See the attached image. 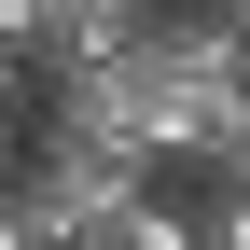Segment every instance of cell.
Returning <instances> with one entry per match:
<instances>
[{
    "label": "cell",
    "mask_w": 250,
    "mask_h": 250,
    "mask_svg": "<svg viewBox=\"0 0 250 250\" xmlns=\"http://www.w3.org/2000/svg\"><path fill=\"white\" fill-rule=\"evenodd\" d=\"M125 195H153V181L98 167V153H70V139H28V167H14V223H28V250H98V223H111Z\"/></svg>",
    "instance_id": "1"
},
{
    "label": "cell",
    "mask_w": 250,
    "mask_h": 250,
    "mask_svg": "<svg viewBox=\"0 0 250 250\" xmlns=\"http://www.w3.org/2000/svg\"><path fill=\"white\" fill-rule=\"evenodd\" d=\"M195 250H250V195H208L195 208Z\"/></svg>",
    "instance_id": "5"
},
{
    "label": "cell",
    "mask_w": 250,
    "mask_h": 250,
    "mask_svg": "<svg viewBox=\"0 0 250 250\" xmlns=\"http://www.w3.org/2000/svg\"><path fill=\"white\" fill-rule=\"evenodd\" d=\"M0 250H28V223H14V195H0Z\"/></svg>",
    "instance_id": "6"
},
{
    "label": "cell",
    "mask_w": 250,
    "mask_h": 250,
    "mask_svg": "<svg viewBox=\"0 0 250 250\" xmlns=\"http://www.w3.org/2000/svg\"><path fill=\"white\" fill-rule=\"evenodd\" d=\"M195 167H208V195H250V83L223 111H208V139H195Z\"/></svg>",
    "instance_id": "4"
},
{
    "label": "cell",
    "mask_w": 250,
    "mask_h": 250,
    "mask_svg": "<svg viewBox=\"0 0 250 250\" xmlns=\"http://www.w3.org/2000/svg\"><path fill=\"white\" fill-rule=\"evenodd\" d=\"M98 250H195V208H167V195H125L111 223H98Z\"/></svg>",
    "instance_id": "3"
},
{
    "label": "cell",
    "mask_w": 250,
    "mask_h": 250,
    "mask_svg": "<svg viewBox=\"0 0 250 250\" xmlns=\"http://www.w3.org/2000/svg\"><path fill=\"white\" fill-rule=\"evenodd\" d=\"M139 56V0H28V56L14 70H42V83H98Z\"/></svg>",
    "instance_id": "2"
}]
</instances>
